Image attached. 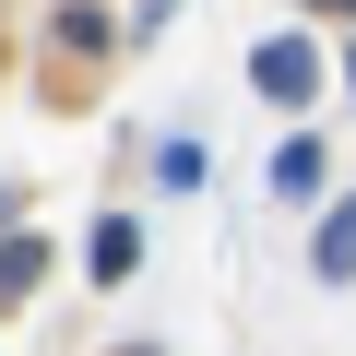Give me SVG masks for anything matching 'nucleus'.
<instances>
[{
  "label": "nucleus",
  "instance_id": "1",
  "mask_svg": "<svg viewBox=\"0 0 356 356\" xmlns=\"http://www.w3.org/2000/svg\"><path fill=\"white\" fill-rule=\"evenodd\" d=\"M250 83H261L273 107H297V95H321V60H309V36H261V48H250Z\"/></svg>",
  "mask_w": 356,
  "mask_h": 356
},
{
  "label": "nucleus",
  "instance_id": "2",
  "mask_svg": "<svg viewBox=\"0 0 356 356\" xmlns=\"http://www.w3.org/2000/svg\"><path fill=\"white\" fill-rule=\"evenodd\" d=\"M36 285H48V238H36V226H13V238H0V309H24Z\"/></svg>",
  "mask_w": 356,
  "mask_h": 356
},
{
  "label": "nucleus",
  "instance_id": "3",
  "mask_svg": "<svg viewBox=\"0 0 356 356\" xmlns=\"http://www.w3.org/2000/svg\"><path fill=\"white\" fill-rule=\"evenodd\" d=\"M83 261H95V285H119V273L143 261V226H131V214H95V238H83Z\"/></svg>",
  "mask_w": 356,
  "mask_h": 356
},
{
  "label": "nucleus",
  "instance_id": "4",
  "mask_svg": "<svg viewBox=\"0 0 356 356\" xmlns=\"http://www.w3.org/2000/svg\"><path fill=\"white\" fill-rule=\"evenodd\" d=\"M309 261H321V285H356V202L321 214V250H309Z\"/></svg>",
  "mask_w": 356,
  "mask_h": 356
},
{
  "label": "nucleus",
  "instance_id": "5",
  "mask_svg": "<svg viewBox=\"0 0 356 356\" xmlns=\"http://www.w3.org/2000/svg\"><path fill=\"white\" fill-rule=\"evenodd\" d=\"M273 191H285V202H309V191H321V143H309V131L273 154Z\"/></svg>",
  "mask_w": 356,
  "mask_h": 356
},
{
  "label": "nucleus",
  "instance_id": "6",
  "mask_svg": "<svg viewBox=\"0 0 356 356\" xmlns=\"http://www.w3.org/2000/svg\"><path fill=\"white\" fill-rule=\"evenodd\" d=\"M60 48H107V13H95V0H60Z\"/></svg>",
  "mask_w": 356,
  "mask_h": 356
},
{
  "label": "nucleus",
  "instance_id": "7",
  "mask_svg": "<svg viewBox=\"0 0 356 356\" xmlns=\"http://www.w3.org/2000/svg\"><path fill=\"white\" fill-rule=\"evenodd\" d=\"M321 13H356V0H321Z\"/></svg>",
  "mask_w": 356,
  "mask_h": 356
},
{
  "label": "nucleus",
  "instance_id": "8",
  "mask_svg": "<svg viewBox=\"0 0 356 356\" xmlns=\"http://www.w3.org/2000/svg\"><path fill=\"white\" fill-rule=\"evenodd\" d=\"M131 356H154V344H131Z\"/></svg>",
  "mask_w": 356,
  "mask_h": 356
},
{
  "label": "nucleus",
  "instance_id": "9",
  "mask_svg": "<svg viewBox=\"0 0 356 356\" xmlns=\"http://www.w3.org/2000/svg\"><path fill=\"white\" fill-rule=\"evenodd\" d=\"M344 83H356V60H344Z\"/></svg>",
  "mask_w": 356,
  "mask_h": 356
}]
</instances>
